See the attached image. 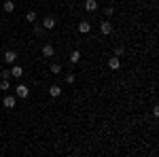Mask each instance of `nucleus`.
I'll use <instances>...</instances> for the list:
<instances>
[{
  "label": "nucleus",
  "instance_id": "f257e3e1",
  "mask_svg": "<svg viewBox=\"0 0 159 157\" xmlns=\"http://www.w3.org/2000/svg\"><path fill=\"white\" fill-rule=\"evenodd\" d=\"M15 94H17V98H28L30 96V89H28V85H17Z\"/></svg>",
  "mask_w": 159,
  "mask_h": 157
},
{
  "label": "nucleus",
  "instance_id": "f03ea898",
  "mask_svg": "<svg viewBox=\"0 0 159 157\" xmlns=\"http://www.w3.org/2000/svg\"><path fill=\"white\" fill-rule=\"evenodd\" d=\"M108 68H110V70H119V68H121V62H119V58H117V55L108 60Z\"/></svg>",
  "mask_w": 159,
  "mask_h": 157
},
{
  "label": "nucleus",
  "instance_id": "7ed1b4c3",
  "mask_svg": "<svg viewBox=\"0 0 159 157\" xmlns=\"http://www.w3.org/2000/svg\"><path fill=\"white\" fill-rule=\"evenodd\" d=\"M15 96H7L4 100H2V104H4V109H15Z\"/></svg>",
  "mask_w": 159,
  "mask_h": 157
},
{
  "label": "nucleus",
  "instance_id": "20e7f679",
  "mask_svg": "<svg viewBox=\"0 0 159 157\" xmlns=\"http://www.w3.org/2000/svg\"><path fill=\"white\" fill-rule=\"evenodd\" d=\"M49 96L51 98H60L61 96V87L60 85H51L49 87Z\"/></svg>",
  "mask_w": 159,
  "mask_h": 157
},
{
  "label": "nucleus",
  "instance_id": "39448f33",
  "mask_svg": "<svg viewBox=\"0 0 159 157\" xmlns=\"http://www.w3.org/2000/svg\"><path fill=\"white\" fill-rule=\"evenodd\" d=\"M100 30H102V34H110V32H112V24H110V21H102Z\"/></svg>",
  "mask_w": 159,
  "mask_h": 157
},
{
  "label": "nucleus",
  "instance_id": "423d86ee",
  "mask_svg": "<svg viewBox=\"0 0 159 157\" xmlns=\"http://www.w3.org/2000/svg\"><path fill=\"white\" fill-rule=\"evenodd\" d=\"M15 60H17V53H15V51H7V53H4V62H7V64H13Z\"/></svg>",
  "mask_w": 159,
  "mask_h": 157
},
{
  "label": "nucleus",
  "instance_id": "0eeeda50",
  "mask_svg": "<svg viewBox=\"0 0 159 157\" xmlns=\"http://www.w3.org/2000/svg\"><path fill=\"white\" fill-rule=\"evenodd\" d=\"M11 76H15V79H19V76H24V68H21V66H13V70H11Z\"/></svg>",
  "mask_w": 159,
  "mask_h": 157
},
{
  "label": "nucleus",
  "instance_id": "6e6552de",
  "mask_svg": "<svg viewBox=\"0 0 159 157\" xmlns=\"http://www.w3.org/2000/svg\"><path fill=\"white\" fill-rule=\"evenodd\" d=\"M89 30H91V25H89V21H81V24H79V32H81V34H87Z\"/></svg>",
  "mask_w": 159,
  "mask_h": 157
},
{
  "label": "nucleus",
  "instance_id": "1a4fd4ad",
  "mask_svg": "<svg viewBox=\"0 0 159 157\" xmlns=\"http://www.w3.org/2000/svg\"><path fill=\"white\" fill-rule=\"evenodd\" d=\"M43 24H45L47 30H53V28H55V19H53V17H45V21H43Z\"/></svg>",
  "mask_w": 159,
  "mask_h": 157
},
{
  "label": "nucleus",
  "instance_id": "9d476101",
  "mask_svg": "<svg viewBox=\"0 0 159 157\" xmlns=\"http://www.w3.org/2000/svg\"><path fill=\"white\" fill-rule=\"evenodd\" d=\"M98 9V2L96 0H87L85 2V11H96Z\"/></svg>",
  "mask_w": 159,
  "mask_h": 157
},
{
  "label": "nucleus",
  "instance_id": "9b49d317",
  "mask_svg": "<svg viewBox=\"0 0 159 157\" xmlns=\"http://www.w3.org/2000/svg\"><path fill=\"white\" fill-rule=\"evenodd\" d=\"M2 9H4L7 13H13V11H15V4H13V0H7V2L2 4Z\"/></svg>",
  "mask_w": 159,
  "mask_h": 157
},
{
  "label": "nucleus",
  "instance_id": "f8f14e48",
  "mask_svg": "<svg viewBox=\"0 0 159 157\" xmlns=\"http://www.w3.org/2000/svg\"><path fill=\"white\" fill-rule=\"evenodd\" d=\"M53 51H55V49L51 47V45H45V47H43V55H45V58H51Z\"/></svg>",
  "mask_w": 159,
  "mask_h": 157
},
{
  "label": "nucleus",
  "instance_id": "ddd939ff",
  "mask_svg": "<svg viewBox=\"0 0 159 157\" xmlns=\"http://www.w3.org/2000/svg\"><path fill=\"white\" fill-rule=\"evenodd\" d=\"M79 60H81V51H72L70 53V62L72 64H79Z\"/></svg>",
  "mask_w": 159,
  "mask_h": 157
},
{
  "label": "nucleus",
  "instance_id": "4468645a",
  "mask_svg": "<svg viewBox=\"0 0 159 157\" xmlns=\"http://www.w3.org/2000/svg\"><path fill=\"white\" fill-rule=\"evenodd\" d=\"M51 72H53V74H60L61 72V66H60V64H51Z\"/></svg>",
  "mask_w": 159,
  "mask_h": 157
},
{
  "label": "nucleus",
  "instance_id": "2eb2a0df",
  "mask_svg": "<svg viewBox=\"0 0 159 157\" xmlns=\"http://www.w3.org/2000/svg\"><path fill=\"white\" fill-rule=\"evenodd\" d=\"M25 19H28L30 24H32V21H36V13H34V11H30L28 15H25Z\"/></svg>",
  "mask_w": 159,
  "mask_h": 157
},
{
  "label": "nucleus",
  "instance_id": "dca6fc26",
  "mask_svg": "<svg viewBox=\"0 0 159 157\" xmlns=\"http://www.w3.org/2000/svg\"><path fill=\"white\" fill-rule=\"evenodd\" d=\"M9 87H11V85H9L7 79H2V81H0V89H9Z\"/></svg>",
  "mask_w": 159,
  "mask_h": 157
},
{
  "label": "nucleus",
  "instance_id": "f3484780",
  "mask_svg": "<svg viewBox=\"0 0 159 157\" xmlns=\"http://www.w3.org/2000/svg\"><path fill=\"white\" fill-rule=\"evenodd\" d=\"M0 76H2V79H9V76H11V70H2Z\"/></svg>",
  "mask_w": 159,
  "mask_h": 157
},
{
  "label": "nucleus",
  "instance_id": "a211bd4d",
  "mask_svg": "<svg viewBox=\"0 0 159 157\" xmlns=\"http://www.w3.org/2000/svg\"><path fill=\"white\" fill-rule=\"evenodd\" d=\"M66 83H70V85L74 83V74H66Z\"/></svg>",
  "mask_w": 159,
  "mask_h": 157
},
{
  "label": "nucleus",
  "instance_id": "6ab92c4d",
  "mask_svg": "<svg viewBox=\"0 0 159 157\" xmlns=\"http://www.w3.org/2000/svg\"><path fill=\"white\" fill-rule=\"evenodd\" d=\"M104 13H106V15H108V17H110V15L115 13V9H112V7H106V9H104Z\"/></svg>",
  "mask_w": 159,
  "mask_h": 157
},
{
  "label": "nucleus",
  "instance_id": "aec40b11",
  "mask_svg": "<svg viewBox=\"0 0 159 157\" xmlns=\"http://www.w3.org/2000/svg\"><path fill=\"white\" fill-rule=\"evenodd\" d=\"M115 55H117V58H119V55H123V47H117V49H115Z\"/></svg>",
  "mask_w": 159,
  "mask_h": 157
}]
</instances>
